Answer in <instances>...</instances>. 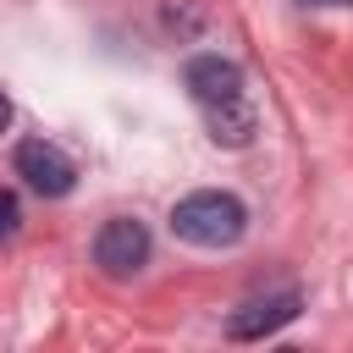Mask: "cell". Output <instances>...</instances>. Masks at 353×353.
<instances>
[{
	"label": "cell",
	"mask_w": 353,
	"mask_h": 353,
	"mask_svg": "<svg viewBox=\"0 0 353 353\" xmlns=\"http://www.w3.org/2000/svg\"><path fill=\"white\" fill-rule=\"evenodd\" d=\"M248 226V210L237 193H221V188H199L188 199L171 204V232L193 248H232Z\"/></svg>",
	"instance_id": "6da1fadb"
},
{
	"label": "cell",
	"mask_w": 353,
	"mask_h": 353,
	"mask_svg": "<svg viewBox=\"0 0 353 353\" xmlns=\"http://www.w3.org/2000/svg\"><path fill=\"white\" fill-rule=\"evenodd\" d=\"M11 165H17V176H22L33 193H44V199H66V193L77 188V165H72L55 143H44V138H22L17 154H11Z\"/></svg>",
	"instance_id": "7a4b0ae2"
},
{
	"label": "cell",
	"mask_w": 353,
	"mask_h": 353,
	"mask_svg": "<svg viewBox=\"0 0 353 353\" xmlns=\"http://www.w3.org/2000/svg\"><path fill=\"white\" fill-rule=\"evenodd\" d=\"M94 259H99L105 276H132V270H143V265H149V226L132 221V215L105 221L99 237H94Z\"/></svg>",
	"instance_id": "3957f363"
},
{
	"label": "cell",
	"mask_w": 353,
	"mask_h": 353,
	"mask_svg": "<svg viewBox=\"0 0 353 353\" xmlns=\"http://www.w3.org/2000/svg\"><path fill=\"white\" fill-rule=\"evenodd\" d=\"M298 309H303V292H292V287L287 292H270V298H254V303H243V309L226 314V336L232 342H259V336L292 325Z\"/></svg>",
	"instance_id": "277c9868"
},
{
	"label": "cell",
	"mask_w": 353,
	"mask_h": 353,
	"mask_svg": "<svg viewBox=\"0 0 353 353\" xmlns=\"http://www.w3.org/2000/svg\"><path fill=\"white\" fill-rule=\"evenodd\" d=\"M182 83H188V94H193L199 105H215V99L243 94V66L226 61V55H193V61L182 66Z\"/></svg>",
	"instance_id": "5b68a950"
},
{
	"label": "cell",
	"mask_w": 353,
	"mask_h": 353,
	"mask_svg": "<svg viewBox=\"0 0 353 353\" xmlns=\"http://www.w3.org/2000/svg\"><path fill=\"white\" fill-rule=\"evenodd\" d=\"M204 127L221 149H248L254 132H259V110L248 105V94H232V99H215L204 105Z\"/></svg>",
	"instance_id": "8992f818"
},
{
	"label": "cell",
	"mask_w": 353,
	"mask_h": 353,
	"mask_svg": "<svg viewBox=\"0 0 353 353\" xmlns=\"http://www.w3.org/2000/svg\"><path fill=\"white\" fill-rule=\"evenodd\" d=\"M160 22H165L176 39H188V33H199V28H204V6H193V0H171V6L160 11Z\"/></svg>",
	"instance_id": "52a82bcc"
},
{
	"label": "cell",
	"mask_w": 353,
	"mask_h": 353,
	"mask_svg": "<svg viewBox=\"0 0 353 353\" xmlns=\"http://www.w3.org/2000/svg\"><path fill=\"white\" fill-rule=\"evenodd\" d=\"M17 221H22V210H17V199L0 188V237H11V232H17Z\"/></svg>",
	"instance_id": "ba28073f"
},
{
	"label": "cell",
	"mask_w": 353,
	"mask_h": 353,
	"mask_svg": "<svg viewBox=\"0 0 353 353\" xmlns=\"http://www.w3.org/2000/svg\"><path fill=\"white\" fill-rule=\"evenodd\" d=\"M6 127H11V99L0 94V132H6Z\"/></svg>",
	"instance_id": "9c48e42d"
},
{
	"label": "cell",
	"mask_w": 353,
	"mask_h": 353,
	"mask_svg": "<svg viewBox=\"0 0 353 353\" xmlns=\"http://www.w3.org/2000/svg\"><path fill=\"white\" fill-rule=\"evenodd\" d=\"M303 6H347V0H303Z\"/></svg>",
	"instance_id": "30bf717a"
}]
</instances>
